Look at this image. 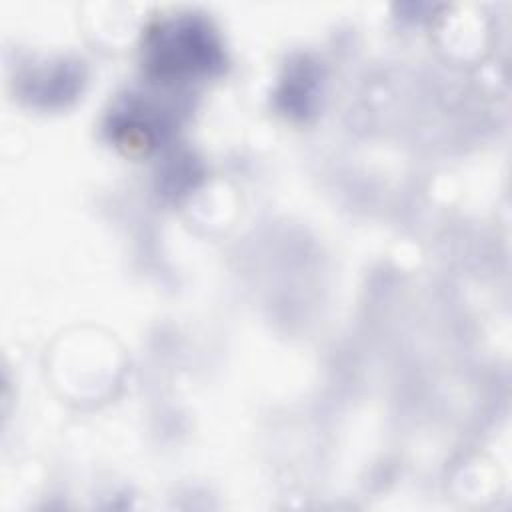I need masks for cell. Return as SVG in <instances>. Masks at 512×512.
Wrapping results in <instances>:
<instances>
[{
  "label": "cell",
  "mask_w": 512,
  "mask_h": 512,
  "mask_svg": "<svg viewBox=\"0 0 512 512\" xmlns=\"http://www.w3.org/2000/svg\"><path fill=\"white\" fill-rule=\"evenodd\" d=\"M146 52L150 72L164 80L210 74L222 62L212 32L196 20L158 24L148 38Z\"/></svg>",
  "instance_id": "cell-1"
}]
</instances>
